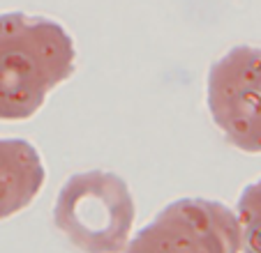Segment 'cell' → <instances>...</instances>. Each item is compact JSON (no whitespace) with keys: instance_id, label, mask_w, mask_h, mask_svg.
<instances>
[{"instance_id":"1","label":"cell","mask_w":261,"mask_h":253,"mask_svg":"<svg viewBox=\"0 0 261 253\" xmlns=\"http://www.w3.org/2000/svg\"><path fill=\"white\" fill-rule=\"evenodd\" d=\"M74 69V39L58 21L0 14V122L30 120Z\"/></svg>"},{"instance_id":"2","label":"cell","mask_w":261,"mask_h":253,"mask_svg":"<svg viewBox=\"0 0 261 253\" xmlns=\"http://www.w3.org/2000/svg\"><path fill=\"white\" fill-rule=\"evenodd\" d=\"M137 205L129 184L111 171L72 175L54 203V224L84 253H123L132 239Z\"/></svg>"},{"instance_id":"3","label":"cell","mask_w":261,"mask_h":253,"mask_svg":"<svg viewBox=\"0 0 261 253\" xmlns=\"http://www.w3.org/2000/svg\"><path fill=\"white\" fill-rule=\"evenodd\" d=\"M206 104L229 145L261 154V49L233 46L208 69Z\"/></svg>"},{"instance_id":"4","label":"cell","mask_w":261,"mask_h":253,"mask_svg":"<svg viewBox=\"0 0 261 253\" xmlns=\"http://www.w3.org/2000/svg\"><path fill=\"white\" fill-rule=\"evenodd\" d=\"M123 253H241L236 214L217 200L180 198L143 226Z\"/></svg>"},{"instance_id":"5","label":"cell","mask_w":261,"mask_h":253,"mask_svg":"<svg viewBox=\"0 0 261 253\" xmlns=\"http://www.w3.org/2000/svg\"><path fill=\"white\" fill-rule=\"evenodd\" d=\"M46 184L37 147L21 138H0V221L19 214Z\"/></svg>"},{"instance_id":"6","label":"cell","mask_w":261,"mask_h":253,"mask_svg":"<svg viewBox=\"0 0 261 253\" xmlns=\"http://www.w3.org/2000/svg\"><path fill=\"white\" fill-rule=\"evenodd\" d=\"M241 253H261V180L245 186L236 205Z\"/></svg>"}]
</instances>
